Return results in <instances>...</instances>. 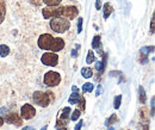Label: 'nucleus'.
<instances>
[{
  "label": "nucleus",
  "mask_w": 155,
  "mask_h": 130,
  "mask_svg": "<svg viewBox=\"0 0 155 130\" xmlns=\"http://www.w3.org/2000/svg\"><path fill=\"white\" fill-rule=\"evenodd\" d=\"M50 28L58 34H63L71 28V23L63 17H55L50 20Z\"/></svg>",
  "instance_id": "1"
},
{
  "label": "nucleus",
  "mask_w": 155,
  "mask_h": 130,
  "mask_svg": "<svg viewBox=\"0 0 155 130\" xmlns=\"http://www.w3.org/2000/svg\"><path fill=\"white\" fill-rule=\"evenodd\" d=\"M43 82L45 86L48 87H55L58 86V84L61 82V75L58 72H54V71H49L44 74L43 78Z\"/></svg>",
  "instance_id": "2"
},
{
  "label": "nucleus",
  "mask_w": 155,
  "mask_h": 130,
  "mask_svg": "<svg viewBox=\"0 0 155 130\" xmlns=\"http://www.w3.org/2000/svg\"><path fill=\"white\" fill-rule=\"evenodd\" d=\"M32 100L35 102V104H37L38 106L42 108H47L50 104V97L49 94L42 91H36L32 94Z\"/></svg>",
  "instance_id": "3"
},
{
  "label": "nucleus",
  "mask_w": 155,
  "mask_h": 130,
  "mask_svg": "<svg viewBox=\"0 0 155 130\" xmlns=\"http://www.w3.org/2000/svg\"><path fill=\"white\" fill-rule=\"evenodd\" d=\"M63 6H48L42 10V16L44 17V19H50L55 18V17H61Z\"/></svg>",
  "instance_id": "4"
},
{
  "label": "nucleus",
  "mask_w": 155,
  "mask_h": 130,
  "mask_svg": "<svg viewBox=\"0 0 155 130\" xmlns=\"http://www.w3.org/2000/svg\"><path fill=\"white\" fill-rule=\"evenodd\" d=\"M53 41H54V37L50 34H43V35H41L38 37L37 44H38L39 49L50 50V48L53 45Z\"/></svg>",
  "instance_id": "5"
},
{
  "label": "nucleus",
  "mask_w": 155,
  "mask_h": 130,
  "mask_svg": "<svg viewBox=\"0 0 155 130\" xmlns=\"http://www.w3.org/2000/svg\"><path fill=\"white\" fill-rule=\"evenodd\" d=\"M41 61H42V63L45 65V66L55 67V66H58V56L56 53H53V52H50V53H44V54L42 55V57H41Z\"/></svg>",
  "instance_id": "6"
},
{
  "label": "nucleus",
  "mask_w": 155,
  "mask_h": 130,
  "mask_svg": "<svg viewBox=\"0 0 155 130\" xmlns=\"http://www.w3.org/2000/svg\"><path fill=\"white\" fill-rule=\"evenodd\" d=\"M35 115H36V110H35V108H34L32 105H30V104H24V105L21 106V109H20V117H21V118L29 121V119L34 118Z\"/></svg>",
  "instance_id": "7"
},
{
  "label": "nucleus",
  "mask_w": 155,
  "mask_h": 130,
  "mask_svg": "<svg viewBox=\"0 0 155 130\" xmlns=\"http://www.w3.org/2000/svg\"><path fill=\"white\" fill-rule=\"evenodd\" d=\"M79 13V10L75 6H63V10H62V13H61V17L66 19H74Z\"/></svg>",
  "instance_id": "8"
},
{
  "label": "nucleus",
  "mask_w": 155,
  "mask_h": 130,
  "mask_svg": "<svg viewBox=\"0 0 155 130\" xmlns=\"http://www.w3.org/2000/svg\"><path fill=\"white\" fill-rule=\"evenodd\" d=\"M71 108H64L62 111H61V115H60V117H58V122H56V128H63V127H66L67 125V123H68V116H69V113H71Z\"/></svg>",
  "instance_id": "9"
},
{
  "label": "nucleus",
  "mask_w": 155,
  "mask_h": 130,
  "mask_svg": "<svg viewBox=\"0 0 155 130\" xmlns=\"http://www.w3.org/2000/svg\"><path fill=\"white\" fill-rule=\"evenodd\" d=\"M4 121H6V123H8V124H13V125H16V127H20V125H23V118L18 116L16 112H11V113H7L6 116H5V119Z\"/></svg>",
  "instance_id": "10"
},
{
  "label": "nucleus",
  "mask_w": 155,
  "mask_h": 130,
  "mask_svg": "<svg viewBox=\"0 0 155 130\" xmlns=\"http://www.w3.org/2000/svg\"><path fill=\"white\" fill-rule=\"evenodd\" d=\"M63 48H64V41L60 37H54L53 45H51V48H50V52L58 53V52H61Z\"/></svg>",
  "instance_id": "11"
},
{
  "label": "nucleus",
  "mask_w": 155,
  "mask_h": 130,
  "mask_svg": "<svg viewBox=\"0 0 155 130\" xmlns=\"http://www.w3.org/2000/svg\"><path fill=\"white\" fill-rule=\"evenodd\" d=\"M103 12H104V19L109 18V17L111 16V13L114 12V7L111 6V4L105 2L104 6H103Z\"/></svg>",
  "instance_id": "12"
},
{
  "label": "nucleus",
  "mask_w": 155,
  "mask_h": 130,
  "mask_svg": "<svg viewBox=\"0 0 155 130\" xmlns=\"http://www.w3.org/2000/svg\"><path fill=\"white\" fill-rule=\"evenodd\" d=\"M80 98H81V94H80L79 92H72L71 97H69V99H68V103L72 104V105H75V104L79 103Z\"/></svg>",
  "instance_id": "13"
},
{
  "label": "nucleus",
  "mask_w": 155,
  "mask_h": 130,
  "mask_svg": "<svg viewBox=\"0 0 155 130\" xmlns=\"http://www.w3.org/2000/svg\"><path fill=\"white\" fill-rule=\"evenodd\" d=\"M140 116H141V121L142 123H149V115H148V109L147 108H142L140 110Z\"/></svg>",
  "instance_id": "14"
},
{
  "label": "nucleus",
  "mask_w": 155,
  "mask_h": 130,
  "mask_svg": "<svg viewBox=\"0 0 155 130\" xmlns=\"http://www.w3.org/2000/svg\"><path fill=\"white\" fill-rule=\"evenodd\" d=\"M6 16V4L4 0H0V24L4 22Z\"/></svg>",
  "instance_id": "15"
},
{
  "label": "nucleus",
  "mask_w": 155,
  "mask_h": 130,
  "mask_svg": "<svg viewBox=\"0 0 155 130\" xmlns=\"http://www.w3.org/2000/svg\"><path fill=\"white\" fill-rule=\"evenodd\" d=\"M138 100L141 104H144L147 102V95H146V91L142 86L138 87Z\"/></svg>",
  "instance_id": "16"
},
{
  "label": "nucleus",
  "mask_w": 155,
  "mask_h": 130,
  "mask_svg": "<svg viewBox=\"0 0 155 130\" xmlns=\"http://www.w3.org/2000/svg\"><path fill=\"white\" fill-rule=\"evenodd\" d=\"M81 75H82V78H85V79L92 78V75H93L92 68H90V67H82V69H81Z\"/></svg>",
  "instance_id": "17"
},
{
  "label": "nucleus",
  "mask_w": 155,
  "mask_h": 130,
  "mask_svg": "<svg viewBox=\"0 0 155 130\" xmlns=\"http://www.w3.org/2000/svg\"><path fill=\"white\" fill-rule=\"evenodd\" d=\"M154 52V45H150V47H142L141 49H140V54L141 55H146L148 56L150 53H153Z\"/></svg>",
  "instance_id": "18"
},
{
  "label": "nucleus",
  "mask_w": 155,
  "mask_h": 130,
  "mask_svg": "<svg viewBox=\"0 0 155 130\" xmlns=\"http://www.w3.org/2000/svg\"><path fill=\"white\" fill-rule=\"evenodd\" d=\"M92 48L93 49H99V48H101V39H100V36H98L96 35L93 39H92Z\"/></svg>",
  "instance_id": "19"
},
{
  "label": "nucleus",
  "mask_w": 155,
  "mask_h": 130,
  "mask_svg": "<svg viewBox=\"0 0 155 130\" xmlns=\"http://www.w3.org/2000/svg\"><path fill=\"white\" fill-rule=\"evenodd\" d=\"M93 90H94V86L92 82H86L82 85V93H92Z\"/></svg>",
  "instance_id": "20"
},
{
  "label": "nucleus",
  "mask_w": 155,
  "mask_h": 130,
  "mask_svg": "<svg viewBox=\"0 0 155 130\" xmlns=\"http://www.w3.org/2000/svg\"><path fill=\"white\" fill-rule=\"evenodd\" d=\"M8 54H10V48H8V45L1 44V45H0V56H1V57H6Z\"/></svg>",
  "instance_id": "21"
},
{
  "label": "nucleus",
  "mask_w": 155,
  "mask_h": 130,
  "mask_svg": "<svg viewBox=\"0 0 155 130\" xmlns=\"http://www.w3.org/2000/svg\"><path fill=\"white\" fill-rule=\"evenodd\" d=\"M105 62H106V60H105V58L103 60V62H101V61H98V62H96V66H94V68L97 69L99 73H100V72L103 73V71H104V67H105Z\"/></svg>",
  "instance_id": "22"
},
{
  "label": "nucleus",
  "mask_w": 155,
  "mask_h": 130,
  "mask_svg": "<svg viewBox=\"0 0 155 130\" xmlns=\"http://www.w3.org/2000/svg\"><path fill=\"white\" fill-rule=\"evenodd\" d=\"M94 61H96V56H94L92 50H90L88 54H87V57H86V63H87V65H91V63L94 62Z\"/></svg>",
  "instance_id": "23"
},
{
  "label": "nucleus",
  "mask_w": 155,
  "mask_h": 130,
  "mask_svg": "<svg viewBox=\"0 0 155 130\" xmlns=\"http://www.w3.org/2000/svg\"><path fill=\"white\" fill-rule=\"evenodd\" d=\"M117 121H118L117 115H116V113H114V115H111V117H110V118H107V119H106L105 125H112L114 123H116Z\"/></svg>",
  "instance_id": "24"
},
{
  "label": "nucleus",
  "mask_w": 155,
  "mask_h": 130,
  "mask_svg": "<svg viewBox=\"0 0 155 130\" xmlns=\"http://www.w3.org/2000/svg\"><path fill=\"white\" fill-rule=\"evenodd\" d=\"M42 1L48 6H58V5H60V2L62 0H42Z\"/></svg>",
  "instance_id": "25"
},
{
  "label": "nucleus",
  "mask_w": 155,
  "mask_h": 130,
  "mask_svg": "<svg viewBox=\"0 0 155 130\" xmlns=\"http://www.w3.org/2000/svg\"><path fill=\"white\" fill-rule=\"evenodd\" d=\"M120 104H122V95H116L115 97V100H114V106L115 109H119L120 108Z\"/></svg>",
  "instance_id": "26"
},
{
  "label": "nucleus",
  "mask_w": 155,
  "mask_h": 130,
  "mask_svg": "<svg viewBox=\"0 0 155 130\" xmlns=\"http://www.w3.org/2000/svg\"><path fill=\"white\" fill-rule=\"evenodd\" d=\"M80 113H81V111H80L79 109H77V110H74V111H73V113L71 115V119H72L73 122H75V121H78V119H79V117H80Z\"/></svg>",
  "instance_id": "27"
},
{
  "label": "nucleus",
  "mask_w": 155,
  "mask_h": 130,
  "mask_svg": "<svg viewBox=\"0 0 155 130\" xmlns=\"http://www.w3.org/2000/svg\"><path fill=\"white\" fill-rule=\"evenodd\" d=\"M78 105H79V110L81 111H84L85 110V105H86V100H85V98L84 97H81L80 98V100H79V103H78Z\"/></svg>",
  "instance_id": "28"
},
{
  "label": "nucleus",
  "mask_w": 155,
  "mask_h": 130,
  "mask_svg": "<svg viewBox=\"0 0 155 130\" xmlns=\"http://www.w3.org/2000/svg\"><path fill=\"white\" fill-rule=\"evenodd\" d=\"M138 62H140L141 65H147V63L149 62V58H148V56L141 55V54H140V58H138Z\"/></svg>",
  "instance_id": "29"
},
{
  "label": "nucleus",
  "mask_w": 155,
  "mask_h": 130,
  "mask_svg": "<svg viewBox=\"0 0 155 130\" xmlns=\"http://www.w3.org/2000/svg\"><path fill=\"white\" fill-rule=\"evenodd\" d=\"M154 109H155V98L153 97L150 99V116L154 117Z\"/></svg>",
  "instance_id": "30"
},
{
  "label": "nucleus",
  "mask_w": 155,
  "mask_h": 130,
  "mask_svg": "<svg viewBox=\"0 0 155 130\" xmlns=\"http://www.w3.org/2000/svg\"><path fill=\"white\" fill-rule=\"evenodd\" d=\"M82 23H84V19L82 18L78 19V34H81L82 32Z\"/></svg>",
  "instance_id": "31"
},
{
  "label": "nucleus",
  "mask_w": 155,
  "mask_h": 130,
  "mask_svg": "<svg viewBox=\"0 0 155 130\" xmlns=\"http://www.w3.org/2000/svg\"><path fill=\"white\" fill-rule=\"evenodd\" d=\"M155 17L154 15H153V17H152V20H150V34L152 35H154V31H155Z\"/></svg>",
  "instance_id": "32"
},
{
  "label": "nucleus",
  "mask_w": 155,
  "mask_h": 130,
  "mask_svg": "<svg viewBox=\"0 0 155 130\" xmlns=\"http://www.w3.org/2000/svg\"><path fill=\"white\" fill-rule=\"evenodd\" d=\"M82 125H84V121L81 119V121H79V122H78V124L75 125V129H74V130H81Z\"/></svg>",
  "instance_id": "33"
},
{
  "label": "nucleus",
  "mask_w": 155,
  "mask_h": 130,
  "mask_svg": "<svg viewBox=\"0 0 155 130\" xmlns=\"http://www.w3.org/2000/svg\"><path fill=\"white\" fill-rule=\"evenodd\" d=\"M103 91H104V90H103V86H101V85H99V86L97 87V92H96V95H97V97H99V95L103 93Z\"/></svg>",
  "instance_id": "34"
},
{
  "label": "nucleus",
  "mask_w": 155,
  "mask_h": 130,
  "mask_svg": "<svg viewBox=\"0 0 155 130\" xmlns=\"http://www.w3.org/2000/svg\"><path fill=\"white\" fill-rule=\"evenodd\" d=\"M32 5H35V6H39L41 4H42V0H29Z\"/></svg>",
  "instance_id": "35"
},
{
  "label": "nucleus",
  "mask_w": 155,
  "mask_h": 130,
  "mask_svg": "<svg viewBox=\"0 0 155 130\" xmlns=\"http://www.w3.org/2000/svg\"><path fill=\"white\" fill-rule=\"evenodd\" d=\"M96 8L97 10L101 8V0H96Z\"/></svg>",
  "instance_id": "36"
},
{
  "label": "nucleus",
  "mask_w": 155,
  "mask_h": 130,
  "mask_svg": "<svg viewBox=\"0 0 155 130\" xmlns=\"http://www.w3.org/2000/svg\"><path fill=\"white\" fill-rule=\"evenodd\" d=\"M142 130H149V123H142Z\"/></svg>",
  "instance_id": "37"
},
{
  "label": "nucleus",
  "mask_w": 155,
  "mask_h": 130,
  "mask_svg": "<svg viewBox=\"0 0 155 130\" xmlns=\"http://www.w3.org/2000/svg\"><path fill=\"white\" fill-rule=\"evenodd\" d=\"M72 56H73V57H77L78 56V49H73V50H72Z\"/></svg>",
  "instance_id": "38"
},
{
  "label": "nucleus",
  "mask_w": 155,
  "mask_h": 130,
  "mask_svg": "<svg viewBox=\"0 0 155 130\" xmlns=\"http://www.w3.org/2000/svg\"><path fill=\"white\" fill-rule=\"evenodd\" d=\"M20 130H35V128H34V127H30V125H28V127H24L23 129H20Z\"/></svg>",
  "instance_id": "39"
},
{
  "label": "nucleus",
  "mask_w": 155,
  "mask_h": 130,
  "mask_svg": "<svg viewBox=\"0 0 155 130\" xmlns=\"http://www.w3.org/2000/svg\"><path fill=\"white\" fill-rule=\"evenodd\" d=\"M72 92H79V88H78L77 86H73L72 87Z\"/></svg>",
  "instance_id": "40"
},
{
  "label": "nucleus",
  "mask_w": 155,
  "mask_h": 130,
  "mask_svg": "<svg viewBox=\"0 0 155 130\" xmlns=\"http://www.w3.org/2000/svg\"><path fill=\"white\" fill-rule=\"evenodd\" d=\"M4 122H5V121H4V118L0 116V127H1V125H4Z\"/></svg>",
  "instance_id": "41"
},
{
  "label": "nucleus",
  "mask_w": 155,
  "mask_h": 130,
  "mask_svg": "<svg viewBox=\"0 0 155 130\" xmlns=\"http://www.w3.org/2000/svg\"><path fill=\"white\" fill-rule=\"evenodd\" d=\"M47 129H48V125H44V127H43L41 130H47Z\"/></svg>",
  "instance_id": "42"
},
{
  "label": "nucleus",
  "mask_w": 155,
  "mask_h": 130,
  "mask_svg": "<svg viewBox=\"0 0 155 130\" xmlns=\"http://www.w3.org/2000/svg\"><path fill=\"white\" fill-rule=\"evenodd\" d=\"M58 130H67V129H66V127H63V128H58Z\"/></svg>",
  "instance_id": "43"
},
{
  "label": "nucleus",
  "mask_w": 155,
  "mask_h": 130,
  "mask_svg": "<svg viewBox=\"0 0 155 130\" xmlns=\"http://www.w3.org/2000/svg\"><path fill=\"white\" fill-rule=\"evenodd\" d=\"M107 130H115V129H114V128H112V127H111V128H109V129H107Z\"/></svg>",
  "instance_id": "44"
}]
</instances>
